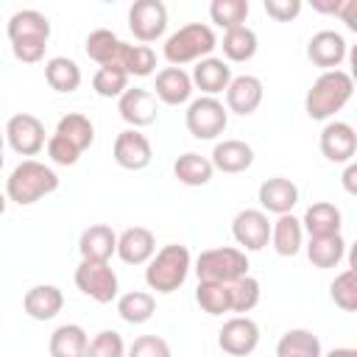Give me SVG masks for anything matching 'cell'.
I'll use <instances>...</instances> for the list:
<instances>
[{"mask_svg": "<svg viewBox=\"0 0 357 357\" xmlns=\"http://www.w3.org/2000/svg\"><path fill=\"white\" fill-rule=\"evenodd\" d=\"M45 81L53 92L70 95L81 86V67L70 56H53L45 61Z\"/></svg>", "mask_w": 357, "mask_h": 357, "instance_id": "f546056e", "label": "cell"}, {"mask_svg": "<svg viewBox=\"0 0 357 357\" xmlns=\"http://www.w3.org/2000/svg\"><path fill=\"white\" fill-rule=\"evenodd\" d=\"M248 11H251L248 0H212L209 3V17L223 31H231V28L245 25Z\"/></svg>", "mask_w": 357, "mask_h": 357, "instance_id": "d590c367", "label": "cell"}, {"mask_svg": "<svg viewBox=\"0 0 357 357\" xmlns=\"http://www.w3.org/2000/svg\"><path fill=\"white\" fill-rule=\"evenodd\" d=\"M153 312H156V298L148 290H128V293L117 296V315L126 324L139 326V324L151 321Z\"/></svg>", "mask_w": 357, "mask_h": 357, "instance_id": "1f68e13d", "label": "cell"}, {"mask_svg": "<svg viewBox=\"0 0 357 357\" xmlns=\"http://www.w3.org/2000/svg\"><path fill=\"white\" fill-rule=\"evenodd\" d=\"M271 245L279 257H296L304 245V229L301 220L290 212V215H279L271 223Z\"/></svg>", "mask_w": 357, "mask_h": 357, "instance_id": "f1b7e54d", "label": "cell"}, {"mask_svg": "<svg viewBox=\"0 0 357 357\" xmlns=\"http://www.w3.org/2000/svg\"><path fill=\"white\" fill-rule=\"evenodd\" d=\"M184 126L195 139H218L229 126V112L218 98H192L184 112Z\"/></svg>", "mask_w": 357, "mask_h": 357, "instance_id": "ba28073f", "label": "cell"}, {"mask_svg": "<svg viewBox=\"0 0 357 357\" xmlns=\"http://www.w3.org/2000/svg\"><path fill=\"white\" fill-rule=\"evenodd\" d=\"M190 81H192V89H201V95L218 98L220 92H226V86L231 81V67L223 59L209 56V59L195 61V67L190 73Z\"/></svg>", "mask_w": 357, "mask_h": 357, "instance_id": "603a6c76", "label": "cell"}, {"mask_svg": "<svg viewBox=\"0 0 357 357\" xmlns=\"http://www.w3.org/2000/svg\"><path fill=\"white\" fill-rule=\"evenodd\" d=\"M265 95V86L257 75H231L229 86H226V112H234L240 117H248L259 109Z\"/></svg>", "mask_w": 357, "mask_h": 357, "instance_id": "d6986e66", "label": "cell"}, {"mask_svg": "<svg viewBox=\"0 0 357 357\" xmlns=\"http://www.w3.org/2000/svg\"><path fill=\"white\" fill-rule=\"evenodd\" d=\"M349 56V42L340 31H332V28H324V31H315L307 42V59L321 67V73L326 70H340V64L346 61Z\"/></svg>", "mask_w": 357, "mask_h": 357, "instance_id": "9a60e30c", "label": "cell"}, {"mask_svg": "<svg viewBox=\"0 0 357 357\" xmlns=\"http://www.w3.org/2000/svg\"><path fill=\"white\" fill-rule=\"evenodd\" d=\"M248 257L245 251L234 248V245H220V248H206L195 257L192 271L198 276V282H220V284H231L243 276H248Z\"/></svg>", "mask_w": 357, "mask_h": 357, "instance_id": "52a82bcc", "label": "cell"}, {"mask_svg": "<svg viewBox=\"0 0 357 357\" xmlns=\"http://www.w3.org/2000/svg\"><path fill=\"white\" fill-rule=\"evenodd\" d=\"M86 357H126V340L117 329H100L92 335Z\"/></svg>", "mask_w": 357, "mask_h": 357, "instance_id": "60d3db41", "label": "cell"}, {"mask_svg": "<svg viewBox=\"0 0 357 357\" xmlns=\"http://www.w3.org/2000/svg\"><path fill=\"white\" fill-rule=\"evenodd\" d=\"M6 206H8V198H6V192L0 190V218L6 215Z\"/></svg>", "mask_w": 357, "mask_h": 357, "instance_id": "7dc6e473", "label": "cell"}, {"mask_svg": "<svg viewBox=\"0 0 357 357\" xmlns=\"http://www.w3.org/2000/svg\"><path fill=\"white\" fill-rule=\"evenodd\" d=\"M321 357H357V349H351V346H337V349H332V351H326V354H321Z\"/></svg>", "mask_w": 357, "mask_h": 357, "instance_id": "bcb514c9", "label": "cell"}, {"mask_svg": "<svg viewBox=\"0 0 357 357\" xmlns=\"http://www.w3.org/2000/svg\"><path fill=\"white\" fill-rule=\"evenodd\" d=\"M92 89L100 98H120L128 89V75L117 67H98L92 75Z\"/></svg>", "mask_w": 357, "mask_h": 357, "instance_id": "ab89813d", "label": "cell"}, {"mask_svg": "<svg viewBox=\"0 0 357 357\" xmlns=\"http://www.w3.org/2000/svg\"><path fill=\"white\" fill-rule=\"evenodd\" d=\"M112 156L123 170H145L153 159V148H151V139L139 128H123L114 137Z\"/></svg>", "mask_w": 357, "mask_h": 357, "instance_id": "e0dca14e", "label": "cell"}, {"mask_svg": "<svg viewBox=\"0 0 357 357\" xmlns=\"http://www.w3.org/2000/svg\"><path fill=\"white\" fill-rule=\"evenodd\" d=\"M209 162L215 170L229 173V176L245 173L254 165V148L245 139H220V142H215Z\"/></svg>", "mask_w": 357, "mask_h": 357, "instance_id": "cb8c5ba5", "label": "cell"}, {"mask_svg": "<svg viewBox=\"0 0 357 357\" xmlns=\"http://www.w3.org/2000/svg\"><path fill=\"white\" fill-rule=\"evenodd\" d=\"M75 287L98 301V304H112L117 301L120 296V282H117V273L109 262H89V259H81L78 268H75Z\"/></svg>", "mask_w": 357, "mask_h": 357, "instance_id": "9c48e42d", "label": "cell"}, {"mask_svg": "<svg viewBox=\"0 0 357 357\" xmlns=\"http://www.w3.org/2000/svg\"><path fill=\"white\" fill-rule=\"evenodd\" d=\"M298 220H301L304 234H310V237H332V234H340V226H343L340 209L329 201L310 204L304 218H298Z\"/></svg>", "mask_w": 357, "mask_h": 357, "instance_id": "4316f807", "label": "cell"}, {"mask_svg": "<svg viewBox=\"0 0 357 357\" xmlns=\"http://www.w3.org/2000/svg\"><path fill=\"white\" fill-rule=\"evenodd\" d=\"M262 8L276 22H290V20H296L301 14V0H265Z\"/></svg>", "mask_w": 357, "mask_h": 357, "instance_id": "ee69618b", "label": "cell"}, {"mask_svg": "<svg viewBox=\"0 0 357 357\" xmlns=\"http://www.w3.org/2000/svg\"><path fill=\"white\" fill-rule=\"evenodd\" d=\"M173 176L184 184V187H204L212 181L215 176V167L209 162V156H201L195 151H187L181 153L176 162H173Z\"/></svg>", "mask_w": 357, "mask_h": 357, "instance_id": "4dcf8cb0", "label": "cell"}, {"mask_svg": "<svg viewBox=\"0 0 357 357\" xmlns=\"http://www.w3.org/2000/svg\"><path fill=\"white\" fill-rule=\"evenodd\" d=\"M343 190H346L349 195L357 192V165H354V162H349L346 170H343Z\"/></svg>", "mask_w": 357, "mask_h": 357, "instance_id": "f6af8a7d", "label": "cell"}, {"mask_svg": "<svg viewBox=\"0 0 357 357\" xmlns=\"http://www.w3.org/2000/svg\"><path fill=\"white\" fill-rule=\"evenodd\" d=\"M89 335L81 324H61L50 332L47 351L50 357H86Z\"/></svg>", "mask_w": 357, "mask_h": 357, "instance_id": "83f0119b", "label": "cell"}, {"mask_svg": "<svg viewBox=\"0 0 357 357\" xmlns=\"http://www.w3.org/2000/svg\"><path fill=\"white\" fill-rule=\"evenodd\" d=\"M315 11L321 14H335L346 22L349 31H357V0H335V3H312Z\"/></svg>", "mask_w": 357, "mask_h": 357, "instance_id": "7bdbcfd3", "label": "cell"}, {"mask_svg": "<svg viewBox=\"0 0 357 357\" xmlns=\"http://www.w3.org/2000/svg\"><path fill=\"white\" fill-rule=\"evenodd\" d=\"M231 237L240 251H262L271 243V220L262 209H240L231 220Z\"/></svg>", "mask_w": 357, "mask_h": 357, "instance_id": "2e32d148", "label": "cell"}, {"mask_svg": "<svg viewBox=\"0 0 357 357\" xmlns=\"http://www.w3.org/2000/svg\"><path fill=\"white\" fill-rule=\"evenodd\" d=\"M95 142V126L86 114L81 112H70L64 117H59L53 134L47 137V159L59 167H73L81 153Z\"/></svg>", "mask_w": 357, "mask_h": 357, "instance_id": "7a4b0ae2", "label": "cell"}, {"mask_svg": "<svg viewBox=\"0 0 357 357\" xmlns=\"http://www.w3.org/2000/svg\"><path fill=\"white\" fill-rule=\"evenodd\" d=\"M3 137L8 142V148L20 156H36L45 145H47V131H45V123L31 114V112H17L8 117L6 128H3Z\"/></svg>", "mask_w": 357, "mask_h": 357, "instance_id": "30bf717a", "label": "cell"}, {"mask_svg": "<svg viewBox=\"0 0 357 357\" xmlns=\"http://www.w3.org/2000/svg\"><path fill=\"white\" fill-rule=\"evenodd\" d=\"M153 98L165 106H181V103H190L192 98V81H190V73L181 70V67H165L156 73V81H153Z\"/></svg>", "mask_w": 357, "mask_h": 357, "instance_id": "7402d4cb", "label": "cell"}, {"mask_svg": "<svg viewBox=\"0 0 357 357\" xmlns=\"http://www.w3.org/2000/svg\"><path fill=\"white\" fill-rule=\"evenodd\" d=\"M354 95V78L346 70L321 73L304 95V112L310 120H332Z\"/></svg>", "mask_w": 357, "mask_h": 357, "instance_id": "3957f363", "label": "cell"}, {"mask_svg": "<svg viewBox=\"0 0 357 357\" xmlns=\"http://www.w3.org/2000/svg\"><path fill=\"white\" fill-rule=\"evenodd\" d=\"M64 307V293L56 284H33L22 296V310L31 321H53Z\"/></svg>", "mask_w": 357, "mask_h": 357, "instance_id": "484cf974", "label": "cell"}, {"mask_svg": "<svg viewBox=\"0 0 357 357\" xmlns=\"http://www.w3.org/2000/svg\"><path fill=\"white\" fill-rule=\"evenodd\" d=\"M192 271V257H190V248L181 245V243H167L162 245L151 259H148V268H145V284L151 290H156L159 296H170L176 293L187 276Z\"/></svg>", "mask_w": 357, "mask_h": 357, "instance_id": "5b68a950", "label": "cell"}, {"mask_svg": "<svg viewBox=\"0 0 357 357\" xmlns=\"http://www.w3.org/2000/svg\"><path fill=\"white\" fill-rule=\"evenodd\" d=\"M128 31L142 45L162 39L167 31V6L162 0H137L128 8Z\"/></svg>", "mask_w": 357, "mask_h": 357, "instance_id": "7c38bea8", "label": "cell"}, {"mask_svg": "<svg viewBox=\"0 0 357 357\" xmlns=\"http://www.w3.org/2000/svg\"><path fill=\"white\" fill-rule=\"evenodd\" d=\"M307 259L315 268H337L340 259L346 257V240L343 234H332V237H310L307 240Z\"/></svg>", "mask_w": 357, "mask_h": 357, "instance_id": "836d02e7", "label": "cell"}, {"mask_svg": "<svg viewBox=\"0 0 357 357\" xmlns=\"http://www.w3.org/2000/svg\"><path fill=\"white\" fill-rule=\"evenodd\" d=\"M3 148H6V137H3V131H0V170H3V162H6V156H3Z\"/></svg>", "mask_w": 357, "mask_h": 357, "instance_id": "c3c4849f", "label": "cell"}, {"mask_svg": "<svg viewBox=\"0 0 357 357\" xmlns=\"http://www.w3.org/2000/svg\"><path fill=\"white\" fill-rule=\"evenodd\" d=\"M318 148L326 162H335V165L354 162V153H357L354 126L346 120H326V126L321 128V137H318Z\"/></svg>", "mask_w": 357, "mask_h": 357, "instance_id": "5bb4252c", "label": "cell"}, {"mask_svg": "<svg viewBox=\"0 0 357 357\" xmlns=\"http://www.w3.org/2000/svg\"><path fill=\"white\" fill-rule=\"evenodd\" d=\"M6 33L14 59L22 64H36L45 59V47L50 42V20L36 8H20L8 17Z\"/></svg>", "mask_w": 357, "mask_h": 357, "instance_id": "6da1fadb", "label": "cell"}, {"mask_svg": "<svg viewBox=\"0 0 357 357\" xmlns=\"http://www.w3.org/2000/svg\"><path fill=\"white\" fill-rule=\"evenodd\" d=\"M257 201L262 206V212L268 215H290L293 206L298 204V187L296 181L284 178V176H273V178H265L257 190Z\"/></svg>", "mask_w": 357, "mask_h": 357, "instance_id": "ffe728a7", "label": "cell"}, {"mask_svg": "<svg viewBox=\"0 0 357 357\" xmlns=\"http://www.w3.org/2000/svg\"><path fill=\"white\" fill-rule=\"evenodd\" d=\"M117 112L120 117L128 123V128H145L151 123H156L159 114V100L153 98L151 89L142 86H131L117 98Z\"/></svg>", "mask_w": 357, "mask_h": 357, "instance_id": "ac0fdd59", "label": "cell"}, {"mask_svg": "<svg viewBox=\"0 0 357 357\" xmlns=\"http://www.w3.org/2000/svg\"><path fill=\"white\" fill-rule=\"evenodd\" d=\"M126 357H173V351L162 335H139L126 346Z\"/></svg>", "mask_w": 357, "mask_h": 357, "instance_id": "b9f144b4", "label": "cell"}, {"mask_svg": "<svg viewBox=\"0 0 357 357\" xmlns=\"http://www.w3.org/2000/svg\"><path fill=\"white\" fill-rule=\"evenodd\" d=\"M78 251H81V259H89V262H109L117 251V231L106 223H92L81 231L78 237Z\"/></svg>", "mask_w": 357, "mask_h": 357, "instance_id": "d4e9b609", "label": "cell"}, {"mask_svg": "<svg viewBox=\"0 0 357 357\" xmlns=\"http://www.w3.org/2000/svg\"><path fill=\"white\" fill-rule=\"evenodd\" d=\"M259 298H262V287H259V282L254 276H243V279H237V282L229 284L231 312H237V315L251 312L259 304Z\"/></svg>", "mask_w": 357, "mask_h": 357, "instance_id": "74e56055", "label": "cell"}, {"mask_svg": "<svg viewBox=\"0 0 357 357\" xmlns=\"http://www.w3.org/2000/svg\"><path fill=\"white\" fill-rule=\"evenodd\" d=\"M215 47H218V36H215L212 25L187 22L165 39L162 56L170 67H184V64H195L201 59H209Z\"/></svg>", "mask_w": 357, "mask_h": 357, "instance_id": "8992f818", "label": "cell"}, {"mask_svg": "<svg viewBox=\"0 0 357 357\" xmlns=\"http://www.w3.org/2000/svg\"><path fill=\"white\" fill-rule=\"evenodd\" d=\"M223 61H234V64H243V61H251L259 42H257V33L248 28V25H240V28H231V31H223Z\"/></svg>", "mask_w": 357, "mask_h": 357, "instance_id": "d6a6232c", "label": "cell"}, {"mask_svg": "<svg viewBox=\"0 0 357 357\" xmlns=\"http://www.w3.org/2000/svg\"><path fill=\"white\" fill-rule=\"evenodd\" d=\"M218 346L226 357H248L259 346V326L248 315H231L218 332Z\"/></svg>", "mask_w": 357, "mask_h": 357, "instance_id": "4fadbf2b", "label": "cell"}, {"mask_svg": "<svg viewBox=\"0 0 357 357\" xmlns=\"http://www.w3.org/2000/svg\"><path fill=\"white\" fill-rule=\"evenodd\" d=\"M84 50L86 56L98 64V67H117L128 75V64H131V56H134V45L123 42L114 31L109 28H95L86 42H84Z\"/></svg>", "mask_w": 357, "mask_h": 357, "instance_id": "8fae6325", "label": "cell"}, {"mask_svg": "<svg viewBox=\"0 0 357 357\" xmlns=\"http://www.w3.org/2000/svg\"><path fill=\"white\" fill-rule=\"evenodd\" d=\"M126 265H148V259L156 254V237L145 226H128L117 234V251Z\"/></svg>", "mask_w": 357, "mask_h": 357, "instance_id": "44dd1931", "label": "cell"}, {"mask_svg": "<svg viewBox=\"0 0 357 357\" xmlns=\"http://www.w3.org/2000/svg\"><path fill=\"white\" fill-rule=\"evenodd\" d=\"M59 190V173L39 162V159H22L6 178V198L14 201L17 206H31L42 201L45 195Z\"/></svg>", "mask_w": 357, "mask_h": 357, "instance_id": "277c9868", "label": "cell"}, {"mask_svg": "<svg viewBox=\"0 0 357 357\" xmlns=\"http://www.w3.org/2000/svg\"><path fill=\"white\" fill-rule=\"evenodd\" d=\"M321 340L310 329H287L276 343V357H321Z\"/></svg>", "mask_w": 357, "mask_h": 357, "instance_id": "e575fe53", "label": "cell"}, {"mask_svg": "<svg viewBox=\"0 0 357 357\" xmlns=\"http://www.w3.org/2000/svg\"><path fill=\"white\" fill-rule=\"evenodd\" d=\"M329 298L335 301V307H340L343 312H354L357 310V271L346 268L340 271L332 284H329Z\"/></svg>", "mask_w": 357, "mask_h": 357, "instance_id": "f35d334b", "label": "cell"}, {"mask_svg": "<svg viewBox=\"0 0 357 357\" xmlns=\"http://www.w3.org/2000/svg\"><path fill=\"white\" fill-rule=\"evenodd\" d=\"M195 301L206 315H226L231 312V301H229V284L220 282H198L195 287Z\"/></svg>", "mask_w": 357, "mask_h": 357, "instance_id": "8d00e7d4", "label": "cell"}]
</instances>
